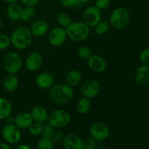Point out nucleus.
Here are the masks:
<instances>
[{"mask_svg":"<svg viewBox=\"0 0 149 149\" xmlns=\"http://www.w3.org/2000/svg\"><path fill=\"white\" fill-rule=\"evenodd\" d=\"M51 100L58 104H65L72 100L74 91L68 84H58L52 86L49 93Z\"/></svg>","mask_w":149,"mask_h":149,"instance_id":"1","label":"nucleus"},{"mask_svg":"<svg viewBox=\"0 0 149 149\" xmlns=\"http://www.w3.org/2000/svg\"><path fill=\"white\" fill-rule=\"evenodd\" d=\"M33 35L28 28L20 27L13 32L10 37L12 45L19 49L29 47L32 43Z\"/></svg>","mask_w":149,"mask_h":149,"instance_id":"2","label":"nucleus"},{"mask_svg":"<svg viewBox=\"0 0 149 149\" xmlns=\"http://www.w3.org/2000/svg\"><path fill=\"white\" fill-rule=\"evenodd\" d=\"M67 36L74 42H82L85 40L90 33L88 26L82 22H74L65 29Z\"/></svg>","mask_w":149,"mask_h":149,"instance_id":"3","label":"nucleus"},{"mask_svg":"<svg viewBox=\"0 0 149 149\" xmlns=\"http://www.w3.org/2000/svg\"><path fill=\"white\" fill-rule=\"evenodd\" d=\"M130 20V14L123 7L115 9L110 16V24L115 29H122L127 26Z\"/></svg>","mask_w":149,"mask_h":149,"instance_id":"4","label":"nucleus"},{"mask_svg":"<svg viewBox=\"0 0 149 149\" xmlns=\"http://www.w3.org/2000/svg\"><path fill=\"white\" fill-rule=\"evenodd\" d=\"M3 65L5 71L9 74H16L21 69L23 65L22 58L17 52H10L4 57Z\"/></svg>","mask_w":149,"mask_h":149,"instance_id":"5","label":"nucleus"},{"mask_svg":"<svg viewBox=\"0 0 149 149\" xmlns=\"http://www.w3.org/2000/svg\"><path fill=\"white\" fill-rule=\"evenodd\" d=\"M48 123L54 128H62L70 123L71 116L65 110H56L52 111L48 116Z\"/></svg>","mask_w":149,"mask_h":149,"instance_id":"6","label":"nucleus"},{"mask_svg":"<svg viewBox=\"0 0 149 149\" xmlns=\"http://www.w3.org/2000/svg\"><path fill=\"white\" fill-rule=\"evenodd\" d=\"M101 20V11L95 6L87 7L83 14V23L88 27H95Z\"/></svg>","mask_w":149,"mask_h":149,"instance_id":"7","label":"nucleus"},{"mask_svg":"<svg viewBox=\"0 0 149 149\" xmlns=\"http://www.w3.org/2000/svg\"><path fill=\"white\" fill-rule=\"evenodd\" d=\"M2 136L4 139L9 143H16L20 139L21 132L20 128L14 124H8L2 129Z\"/></svg>","mask_w":149,"mask_h":149,"instance_id":"8","label":"nucleus"},{"mask_svg":"<svg viewBox=\"0 0 149 149\" xmlns=\"http://www.w3.org/2000/svg\"><path fill=\"white\" fill-rule=\"evenodd\" d=\"M81 93L87 98H94L100 91V84L95 79H88L81 86Z\"/></svg>","mask_w":149,"mask_h":149,"instance_id":"9","label":"nucleus"},{"mask_svg":"<svg viewBox=\"0 0 149 149\" xmlns=\"http://www.w3.org/2000/svg\"><path fill=\"white\" fill-rule=\"evenodd\" d=\"M66 31L61 27L52 29L48 35V41L52 46L58 47L64 43L66 39Z\"/></svg>","mask_w":149,"mask_h":149,"instance_id":"10","label":"nucleus"},{"mask_svg":"<svg viewBox=\"0 0 149 149\" xmlns=\"http://www.w3.org/2000/svg\"><path fill=\"white\" fill-rule=\"evenodd\" d=\"M92 138L98 141H104L109 136V130L103 124L97 122L93 124L90 130Z\"/></svg>","mask_w":149,"mask_h":149,"instance_id":"11","label":"nucleus"},{"mask_svg":"<svg viewBox=\"0 0 149 149\" xmlns=\"http://www.w3.org/2000/svg\"><path fill=\"white\" fill-rule=\"evenodd\" d=\"M62 142L65 149H84V141L79 136L74 134L65 136Z\"/></svg>","mask_w":149,"mask_h":149,"instance_id":"12","label":"nucleus"},{"mask_svg":"<svg viewBox=\"0 0 149 149\" xmlns=\"http://www.w3.org/2000/svg\"><path fill=\"white\" fill-rule=\"evenodd\" d=\"M42 56L39 52H33L26 60V68L30 71H36L41 67L42 63Z\"/></svg>","mask_w":149,"mask_h":149,"instance_id":"13","label":"nucleus"},{"mask_svg":"<svg viewBox=\"0 0 149 149\" xmlns=\"http://www.w3.org/2000/svg\"><path fill=\"white\" fill-rule=\"evenodd\" d=\"M88 66L95 72L101 73L106 69V62L100 55H92L88 59Z\"/></svg>","mask_w":149,"mask_h":149,"instance_id":"14","label":"nucleus"},{"mask_svg":"<svg viewBox=\"0 0 149 149\" xmlns=\"http://www.w3.org/2000/svg\"><path fill=\"white\" fill-rule=\"evenodd\" d=\"M135 81L140 86H146L149 84V65H143L137 69L135 75Z\"/></svg>","mask_w":149,"mask_h":149,"instance_id":"15","label":"nucleus"},{"mask_svg":"<svg viewBox=\"0 0 149 149\" xmlns=\"http://www.w3.org/2000/svg\"><path fill=\"white\" fill-rule=\"evenodd\" d=\"M48 29L49 26L45 20H38L32 24L30 31L33 36L39 37L46 34L47 32L48 31Z\"/></svg>","mask_w":149,"mask_h":149,"instance_id":"16","label":"nucleus"},{"mask_svg":"<svg viewBox=\"0 0 149 149\" xmlns=\"http://www.w3.org/2000/svg\"><path fill=\"white\" fill-rule=\"evenodd\" d=\"M33 122V118L29 113H20L15 118V125L20 129H27Z\"/></svg>","mask_w":149,"mask_h":149,"instance_id":"17","label":"nucleus"},{"mask_svg":"<svg viewBox=\"0 0 149 149\" xmlns=\"http://www.w3.org/2000/svg\"><path fill=\"white\" fill-rule=\"evenodd\" d=\"M36 83L39 87L42 89H47L52 86L54 78L49 73L43 72L39 74L36 79Z\"/></svg>","mask_w":149,"mask_h":149,"instance_id":"18","label":"nucleus"},{"mask_svg":"<svg viewBox=\"0 0 149 149\" xmlns=\"http://www.w3.org/2000/svg\"><path fill=\"white\" fill-rule=\"evenodd\" d=\"M31 115L33 120L36 122H40V123H44L46 122L48 119L47 111L45 108L42 106H35L31 111Z\"/></svg>","mask_w":149,"mask_h":149,"instance_id":"19","label":"nucleus"},{"mask_svg":"<svg viewBox=\"0 0 149 149\" xmlns=\"http://www.w3.org/2000/svg\"><path fill=\"white\" fill-rule=\"evenodd\" d=\"M18 85V79L14 74L6 76L4 80V87L7 92H13Z\"/></svg>","mask_w":149,"mask_h":149,"instance_id":"20","label":"nucleus"},{"mask_svg":"<svg viewBox=\"0 0 149 149\" xmlns=\"http://www.w3.org/2000/svg\"><path fill=\"white\" fill-rule=\"evenodd\" d=\"M22 8L17 4L16 3H12L10 4L7 10V14L9 19L13 21L18 20L20 18Z\"/></svg>","mask_w":149,"mask_h":149,"instance_id":"21","label":"nucleus"},{"mask_svg":"<svg viewBox=\"0 0 149 149\" xmlns=\"http://www.w3.org/2000/svg\"><path fill=\"white\" fill-rule=\"evenodd\" d=\"M12 112V105L7 99L0 97V120L7 119Z\"/></svg>","mask_w":149,"mask_h":149,"instance_id":"22","label":"nucleus"},{"mask_svg":"<svg viewBox=\"0 0 149 149\" xmlns=\"http://www.w3.org/2000/svg\"><path fill=\"white\" fill-rule=\"evenodd\" d=\"M81 76L78 70H71L66 76V83L70 87H75L79 84Z\"/></svg>","mask_w":149,"mask_h":149,"instance_id":"23","label":"nucleus"},{"mask_svg":"<svg viewBox=\"0 0 149 149\" xmlns=\"http://www.w3.org/2000/svg\"><path fill=\"white\" fill-rule=\"evenodd\" d=\"M90 108H91V103L89 98L84 97L79 100L77 106V111L79 113L81 114H85L87 112H89Z\"/></svg>","mask_w":149,"mask_h":149,"instance_id":"24","label":"nucleus"},{"mask_svg":"<svg viewBox=\"0 0 149 149\" xmlns=\"http://www.w3.org/2000/svg\"><path fill=\"white\" fill-rule=\"evenodd\" d=\"M35 13H36V11H35L34 7L31 6H28L22 10L20 19L23 22H29L33 20L35 16Z\"/></svg>","mask_w":149,"mask_h":149,"instance_id":"25","label":"nucleus"},{"mask_svg":"<svg viewBox=\"0 0 149 149\" xmlns=\"http://www.w3.org/2000/svg\"><path fill=\"white\" fill-rule=\"evenodd\" d=\"M57 20H58V23L61 25L62 27L67 28L72 23L71 18L69 15L67 14L66 13L61 12L57 16Z\"/></svg>","mask_w":149,"mask_h":149,"instance_id":"26","label":"nucleus"},{"mask_svg":"<svg viewBox=\"0 0 149 149\" xmlns=\"http://www.w3.org/2000/svg\"><path fill=\"white\" fill-rule=\"evenodd\" d=\"M84 149H104V145L100 141L90 138L84 143Z\"/></svg>","mask_w":149,"mask_h":149,"instance_id":"27","label":"nucleus"},{"mask_svg":"<svg viewBox=\"0 0 149 149\" xmlns=\"http://www.w3.org/2000/svg\"><path fill=\"white\" fill-rule=\"evenodd\" d=\"M109 29V21L105 20H100L97 24L95 26V30L98 35H103Z\"/></svg>","mask_w":149,"mask_h":149,"instance_id":"28","label":"nucleus"},{"mask_svg":"<svg viewBox=\"0 0 149 149\" xmlns=\"http://www.w3.org/2000/svg\"><path fill=\"white\" fill-rule=\"evenodd\" d=\"M54 147V142L51 138H42L38 141V149H52Z\"/></svg>","mask_w":149,"mask_h":149,"instance_id":"29","label":"nucleus"},{"mask_svg":"<svg viewBox=\"0 0 149 149\" xmlns=\"http://www.w3.org/2000/svg\"><path fill=\"white\" fill-rule=\"evenodd\" d=\"M54 133H55V130H54V127L52 125H49V123L45 124V125H43L42 133H41L42 138H52Z\"/></svg>","mask_w":149,"mask_h":149,"instance_id":"30","label":"nucleus"},{"mask_svg":"<svg viewBox=\"0 0 149 149\" xmlns=\"http://www.w3.org/2000/svg\"><path fill=\"white\" fill-rule=\"evenodd\" d=\"M42 128H43V125H42V123L40 122H33L31 125H30V127H29V132L32 135H39L42 133Z\"/></svg>","mask_w":149,"mask_h":149,"instance_id":"31","label":"nucleus"},{"mask_svg":"<svg viewBox=\"0 0 149 149\" xmlns=\"http://www.w3.org/2000/svg\"><path fill=\"white\" fill-rule=\"evenodd\" d=\"M77 53H78L79 56L82 59L88 60L92 56L91 50L90 48L86 46L79 47L77 49Z\"/></svg>","mask_w":149,"mask_h":149,"instance_id":"32","label":"nucleus"},{"mask_svg":"<svg viewBox=\"0 0 149 149\" xmlns=\"http://www.w3.org/2000/svg\"><path fill=\"white\" fill-rule=\"evenodd\" d=\"M10 38L7 35L0 33V50L6 49L10 45Z\"/></svg>","mask_w":149,"mask_h":149,"instance_id":"33","label":"nucleus"},{"mask_svg":"<svg viewBox=\"0 0 149 149\" xmlns=\"http://www.w3.org/2000/svg\"><path fill=\"white\" fill-rule=\"evenodd\" d=\"M61 3L65 7H79L82 4L79 0H61Z\"/></svg>","mask_w":149,"mask_h":149,"instance_id":"34","label":"nucleus"},{"mask_svg":"<svg viewBox=\"0 0 149 149\" xmlns=\"http://www.w3.org/2000/svg\"><path fill=\"white\" fill-rule=\"evenodd\" d=\"M140 59L143 65H149V48L144 49L140 55Z\"/></svg>","mask_w":149,"mask_h":149,"instance_id":"35","label":"nucleus"},{"mask_svg":"<svg viewBox=\"0 0 149 149\" xmlns=\"http://www.w3.org/2000/svg\"><path fill=\"white\" fill-rule=\"evenodd\" d=\"M110 4V0H96L95 7H97L99 10H105L107 8Z\"/></svg>","mask_w":149,"mask_h":149,"instance_id":"36","label":"nucleus"},{"mask_svg":"<svg viewBox=\"0 0 149 149\" xmlns=\"http://www.w3.org/2000/svg\"><path fill=\"white\" fill-rule=\"evenodd\" d=\"M63 138H64V136L63 135V133H61V132H58L54 133V135H52L51 139L52 140V141H53L54 143H61L62 142Z\"/></svg>","mask_w":149,"mask_h":149,"instance_id":"37","label":"nucleus"},{"mask_svg":"<svg viewBox=\"0 0 149 149\" xmlns=\"http://www.w3.org/2000/svg\"><path fill=\"white\" fill-rule=\"evenodd\" d=\"M21 2L23 3L24 5H26V7L28 6H31V7H33L36 4H38L39 2V0H20Z\"/></svg>","mask_w":149,"mask_h":149,"instance_id":"38","label":"nucleus"},{"mask_svg":"<svg viewBox=\"0 0 149 149\" xmlns=\"http://www.w3.org/2000/svg\"><path fill=\"white\" fill-rule=\"evenodd\" d=\"M0 149H13L10 146L5 143H0Z\"/></svg>","mask_w":149,"mask_h":149,"instance_id":"39","label":"nucleus"},{"mask_svg":"<svg viewBox=\"0 0 149 149\" xmlns=\"http://www.w3.org/2000/svg\"><path fill=\"white\" fill-rule=\"evenodd\" d=\"M17 149H31V147L29 146L24 145V144H23V145L19 146Z\"/></svg>","mask_w":149,"mask_h":149,"instance_id":"40","label":"nucleus"},{"mask_svg":"<svg viewBox=\"0 0 149 149\" xmlns=\"http://www.w3.org/2000/svg\"><path fill=\"white\" fill-rule=\"evenodd\" d=\"M4 1H5L6 2L9 3V4H12V3H16V1H17V0H4Z\"/></svg>","mask_w":149,"mask_h":149,"instance_id":"41","label":"nucleus"},{"mask_svg":"<svg viewBox=\"0 0 149 149\" xmlns=\"http://www.w3.org/2000/svg\"><path fill=\"white\" fill-rule=\"evenodd\" d=\"M79 1L81 3V4H83V3L89 2V1H91V0H79Z\"/></svg>","mask_w":149,"mask_h":149,"instance_id":"42","label":"nucleus"},{"mask_svg":"<svg viewBox=\"0 0 149 149\" xmlns=\"http://www.w3.org/2000/svg\"><path fill=\"white\" fill-rule=\"evenodd\" d=\"M1 26H2V21H1V17H0V29H1Z\"/></svg>","mask_w":149,"mask_h":149,"instance_id":"43","label":"nucleus"}]
</instances>
